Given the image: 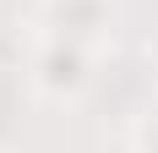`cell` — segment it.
I'll return each instance as SVG.
<instances>
[{"label": "cell", "mask_w": 158, "mask_h": 153, "mask_svg": "<svg viewBox=\"0 0 158 153\" xmlns=\"http://www.w3.org/2000/svg\"><path fill=\"white\" fill-rule=\"evenodd\" d=\"M38 88H44L49 98H71V93H82V88H87V55L71 49V44H55L44 60H38Z\"/></svg>", "instance_id": "cell-1"}]
</instances>
